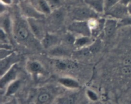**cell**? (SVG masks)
<instances>
[{
    "label": "cell",
    "instance_id": "1",
    "mask_svg": "<svg viewBox=\"0 0 131 104\" xmlns=\"http://www.w3.org/2000/svg\"><path fill=\"white\" fill-rule=\"evenodd\" d=\"M13 18L12 35L14 39L20 45L33 47L36 41L28 24V19L21 14H17Z\"/></svg>",
    "mask_w": 131,
    "mask_h": 104
},
{
    "label": "cell",
    "instance_id": "2",
    "mask_svg": "<svg viewBox=\"0 0 131 104\" xmlns=\"http://www.w3.org/2000/svg\"><path fill=\"white\" fill-rule=\"evenodd\" d=\"M20 12L26 19H37L43 20L46 15L40 12L33 4L28 0H22L19 3Z\"/></svg>",
    "mask_w": 131,
    "mask_h": 104
},
{
    "label": "cell",
    "instance_id": "3",
    "mask_svg": "<svg viewBox=\"0 0 131 104\" xmlns=\"http://www.w3.org/2000/svg\"><path fill=\"white\" fill-rule=\"evenodd\" d=\"M97 12L88 6H77L71 12L73 21H88L93 18H98Z\"/></svg>",
    "mask_w": 131,
    "mask_h": 104
},
{
    "label": "cell",
    "instance_id": "4",
    "mask_svg": "<svg viewBox=\"0 0 131 104\" xmlns=\"http://www.w3.org/2000/svg\"><path fill=\"white\" fill-rule=\"evenodd\" d=\"M68 31L77 36L91 37L92 35L88 21H73L68 26Z\"/></svg>",
    "mask_w": 131,
    "mask_h": 104
},
{
    "label": "cell",
    "instance_id": "5",
    "mask_svg": "<svg viewBox=\"0 0 131 104\" xmlns=\"http://www.w3.org/2000/svg\"><path fill=\"white\" fill-rule=\"evenodd\" d=\"M67 15V11L63 6L52 10L49 15V23L52 27L55 28H60L65 22Z\"/></svg>",
    "mask_w": 131,
    "mask_h": 104
},
{
    "label": "cell",
    "instance_id": "6",
    "mask_svg": "<svg viewBox=\"0 0 131 104\" xmlns=\"http://www.w3.org/2000/svg\"><path fill=\"white\" fill-rule=\"evenodd\" d=\"M18 71H19V69H18L17 64H16L13 65L10 69H9L6 73L1 76L0 88L1 90L6 89V87L12 82L17 78Z\"/></svg>",
    "mask_w": 131,
    "mask_h": 104
},
{
    "label": "cell",
    "instance_id": "7",
    "mask_svg": "<svg viewBox=\"0 0 131 104\" xmlns=\"http://www.w3.org/2000/svg\"><path fill=\"white\" fill-rule=\"evenodd\" d=\"M20 61V56L15 52H13L8 56L0 59V76L6 73L14 65Z\"/></svg>",
    "mask_w": 131,
    "mask_h": 104
},
{
    "label": "cell",
    "instance_id": "8",
    "mask_svg": "<svg viewBox=\"0 0 131 104\" xmlns=\"http://www.w3.org/2000/svg\"><path fill=\"white\" fill-rule=\"evenodd\" d=\"M26 68L27 71L33 77H38L40 76H44L46 74V70L45 68L38 60H28L26 62Z\"/></svg>",
    "mask_w": 131,
    "mask_h": 104
},
{
    "label": "cell",
    "instance_id": "9",
    "mask_svg": "<svg viewBox=\"0 0 131 104\" xmlns=\"http://www.w3.org/2000/svg\"><path fill=\"white\" fill-rule=\"evenodd\" d=\"M28 24L31 28L34 37L38 41H40L42 39L46 32L44 30V27L42 23V20L37 19H27Z\"/></svg>",
    "mask_w": 131,
    "mask_h": 104
},
{
    "label": "cell",
    "instance_id": "10",
    "mask_svg": "<svg viewBox=\"0 0 131 104\" xmlns=\"http://www.w3.org/2000/svg\"><path fill=\"white\" fill-rule=\"evenodd\" d=\"M52 64L60 71L74 70L78 68V64L69 58H53Z\"/></svg>",
    "mask_w": 131,
    "mask_h": 104
},
{
    "label": "cell",
    "instance_id": "11",
    "mask_svg": "<svg viewBox=\"0 0 131 104\" xmlns=\"http://www.w3.org/2000/svg\"><path fill=\"white\" fill-rule=\"evenodd\" d=\"M105 14L107 15V17H111L115 18L118 20L123 19L124 17L129 15V12H128L127 6L120 3H118L116 5L111 8Z\"/></svg>",
    "mask_w": 131,
    "mask_h": 104
},
{
    "label": "cell",
    "instance_id": "12",
    "mask_svg": "<svg viewBox=\"0 0 131 104\" xmlns=\"http://www.w3.org/2000/svg\"><path fill=\"white\" fill-rule=\"evenodd\" d=\"M49 56L51 58H69L70 51L67 46L60 44L49 50Z\"/></svg>",
    "mask_w": 131,
    "mask_h": 104
},
{
    "label": "cell",
    "instance_id": "13",
    "mask_svg": "<svg viewBox=\"0 0 131 104\" xmlns=\"http://www.w3.org/2000/svg\"><path fill=\"white\" fill-rule=\"evenodd\" d=\"M60 44V39L56 35L50 32H46L44 37L40 41V44L43 48L50 50Z\"/></svg>",
    "mask_w": 131,
    "mask_h": 104
},
{
    "label": "cell",
    "instance_id": "14",
    "mask_svg": "<svg viewBox=\"0 0 131 104\" xmlns=\"http://www.w3.org/2000/svg\"><path fill=\"white\" fill-rule=\"evenodd\" d=\"M0 24L1 29L3 30L8 35H10V34L12 35L13 18L8 12L5 11L1 12Z\"/></svg>",
    "mask_w": 131,
    "mask_h": 104
},
{
    "label": "cell",
    "instance_id": "15",
    "mask_svg": "<svg viewBox=\"0 0 131 104\" xmlns=\"http://www.w3.org/2000/svg\"><path fill=\"white\" fill-rule=\"evenodd\" d=\"M118 28V19L111 17H107V18L104 19L103 30L106 37L112 36Z\"/></svg>",
    "mask_w": 131,
    "mask_h": 104
},
{
    "label": "cell",
    "instance_id": "16",
    "mask_svg": "<svg viewBox=\"0 0 131 104\" xmlns=\"http://www.w3.org/2000/svg\"><path fill=\"white\" fill-rule=\"evenodd\" d=\"M59 84L63 87L71 90H76L80 88L79 82L75 78L69 77H61L58 79Z\"/></svg>",
    "mask_w": 131,
    "mask_h": 104
},
{
    "label": "cell",
    "instance_id": "17",
    "mask_svg": "<svg viewBox=\"0 0 131 104\" xmlns=\"http://www.w3.org/2000/svg\"><path fill=\"white\" fill-rule=\"evenodd\" d=\"M22 84V80L19 78H17L16 80L12 82L5 89V96L6 97L12 96L15 94L19 89H20Z\"/></svg>",
    "mask_w": 131,
    "mask_h": 104
},
{
    "label": "cell",
    "instance_id": "18",
    "mask_svg": "<svg viewBox=\"0 0 131 104\" xmlns=\"http://www.w3.org/2000/svg\"><path fill=\"white\" fill-rule=\"evenodd\" d=\"M89 36H77L74 46L78 50L84 48L92 44L94 41Z\"/></svg>",
    "mask_w": 131,
    "mask_h": 104
},
{
    "label": "cell",
    "instance_id": "19",
    "mask_svg": "<svg viewBox=\"0 0 131 104\" xmlns=\"http://www.w3.org/2000/svg\"><path fill=\"white\" fill-rule=\"evenodd\" d=\"M86 4L98 14L104 13V0H84Z\"/></svg>",
    "mask_w": 131,
    "mask_h": 104
},
{
    "label": "cell",
    "instance_id": "20",
    "mask_svg": "<svg viewBox=\"0 0 131 104\" xmlns=\"http://www.w3.org/2000/svg\"><path fill=\"white\" fill-rule=\"evenodd\" d=\"M54 96L51 92L47 90H43L41 91L37 95L36 102L37 103L45 104L50 103L52 101Z\"/></svg>",
    "mask_w": 131,
    "mask_h": 104
},
{
    "label": "cell",
    "instance_id": "21",
    "mask_svg": "<svg viewBox=\"0 0 131 104\" xmlns=\"http://www.w3.org/2000/svg\"><path fill=\"white\" fill-rule=\"evenodd\" d=\"M34 5L37 10L43 15H49L52 12V10L46 0H36L35 5Z\"/></svg>",
    "mask_w": 131,
    "mask_h": 104
},
{
    "label": "cell",
    "instance_id": "22",
    "mask_svg": "<svg viewBox=\"0 0 131 104\" xmlns=\"http://www.w3.org/2000/svg\"><path fill=\"white\" fill-rule=\"evenodd\" d=\"M75 101V96L73 95H69L65 96H60L56 99V103L62 104L74 103Z\"/></svg>",
    "mask_w": 131,
    "mask_h": 104
},
{
    "label": "cell",
    "instance_id": "23",
    "mask_svg": "<svg viewBox=\"0 0 131 104\" xmlns=\"http://www.w3.org/2000/svg\"><path fill=\"white\" fill-rule=\"evenodd\" d=\"M76 36L72 33V32L68 31L67 33L64 36V41H65V43L69 45H73L74 46V43H75V39H76Z\"/></svg>",
    "mask_w": 131,
    "mask_h": 104
},
{
    "label": "cell",
    "instance_id": "24",
    "mask_svg": "<svg viewBox=\"0 0 131 104\" xmlns=\"http://www.w3.org/2000/svg\"><path fill=\"white\" fill-rule=\"evenodd\" d=\"M46 1L49 4L52 11L62 6V1L61 0H46Z\"/></svg>",
    "mask_w": 131,
    "mask_h": 104
},
{
    "label": "cell",
    "instance_id": "25",
    "mask_svg": "<svg viewBox=\"0 0 131 104\" xmlns=\"http://www.w3.org/2000/svg\"><path fill=\"white\" fill-rule=\"evenodd\" d=\"M86 96L90 101L96 102L99 100V96L97 92L92 89H87L86 91Z\"/></svg>",
    "mask_w": 131,
    "mask_h": 104
},
{
    "label": "cell",
    "instance_id": "26",
    "mask_svg": "<svg viewBox=\"0 0 131 104\" xmlns=\"http://www.w3.org/2000/svg\"><path fill=\"white\" fill-rule=\"evenodd\" d=\"M120 0H104V13L108 11L111 8L120 3Z\"/></svg>",
    "mask_w": 131,
    "mask_h": 104
},
{
    "label": "cell",
    "instance_id": "27",
    "mask_svg": "<svg viewBox=\"0 0 131 104\" xmlns=\"http://www.w3.org/2000/svg\"><path fill=\"white\" fill-rule=\"evenodd\" d=\"M126 26H131V15H128L123 19L118 20V28Z\"/></svg>",
    "mask_w": 131,
    "mask_h": 104
},
{
    "label": "cell",
    "instance_id": "28",
    "mask_svg": "<svg viewBox=\"0 0 131 104\" xmlns=\"http://www.w3.org/2000/svg\"><path fill=\"white\" fill-rule=\"evenodd\" d=\"M14 52L12 48H1L0 50V59H3L6 56H8Z\"/></svg>",
    "mask_w": 131,
    "mask_h": 104
},
{
    "label": "cell",
    "instance_id": "29",
    "mask_svg": "<svg viewBox=\"0 0 131 104\" xmlns=\"http://www.w3.org/2000/svg\"><path fill=\"white\" fill-rule=\"evenodd\" d=\"M0 1H1V5L6 6H10L13 3V0H0Z\"/></svg>",
    "mask_w": 131,
    "mask_h": 104
},
{
    "label": "cell",
    "instance_id": "30",
    "mask_svg": "<svg viewBox=\"0 0 131 104\" xmlns=\"http://www.w3.org/2000/svg\"><path fill=\"white\" fill-rule=\"evenodd\" d=\"M122 73L125 74H130L131 73V68L129 66H125L122 69Z\"/></svg>",
    "mask_w": 131,
    "mask_h": 104
},
{
    "label": "cell",
    "instance_id": "31",
    "mask_svg": "<svg viewBox=\"0 0 131 104\" xmlns=\"http://www.w3.org/2000/svg\"><path fill=\"white\" fill-rule=\"evenodd\" d=\"M120 3L125 5V6H127L129 4H130L131 3V0H120Z\"/></svg>",
    "mask_w": 131,
    "mask_h": 104
},
{
    "label": "cell",
    "instance_id": "32",
    "mask_svg": "<svg viewBox=\"0 0 131 104\" xmlns=\"http://www.w3.org/2000/svg\"><path fill=\"white\" fill-rule=\"evenodd\" d=\"M127 10H128V12H129V15H131V3L130 4L127 5Z\"/></svg>",
    "mask_w": 131,
    "mask_h": 104
},
{
    "label": "cell",
    "instance_id": "33",
    "mask_svg": "<svg viewBox=\"0 0 131 104\" xmlns=\"http://www.w3.org/2000/svg\"><path fill=\"white\" fill-rule=\"evenodd\" d=\"M20 1H22V0H20Z\"/></svg>",
    "mask_w": 131,
    "mask_h": 104
}]
</instances>
